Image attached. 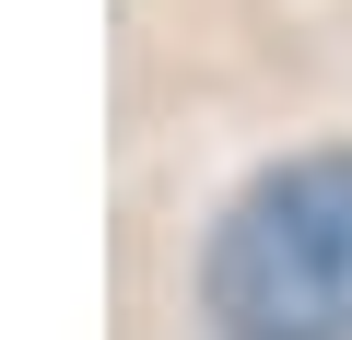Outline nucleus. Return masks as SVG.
Instances as JSON below:
<instances>
[{
    "label": "nucleus",
    "instance_id": "f257e3e1",
    "mask_svg": "<svg viewBox=\"0 0 352 340\" xmlns=\"http://www.w3.org/2000/svg\"><path fill=\"white\" fill-rule=\"evenodd\" d=\"M212 317L235 340H352V152H294L223 212Z\"/></svg>",
    "mask_w": 352,
    "mask_h": 340
}]
</instances>
